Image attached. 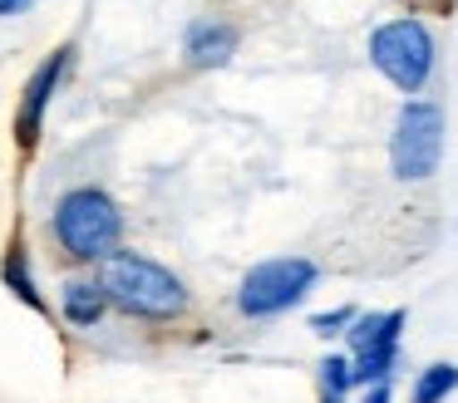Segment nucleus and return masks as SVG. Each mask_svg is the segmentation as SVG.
Instances as JSON below:
<instances>
[{"mask_svg": "<svg viewBox=\"0 0 458 403\" xmlns=\"http://www.w3.org/2000/svg\"><path fill=\"white\" fill-rule=\"evenodd\" d=\"M70 64H74V45H60L55 55H45L40 64H35L30 79H25L21 104H15V147H21V153H35V147H40L45 113H50V104H55V94H60L64 74H70Z\"/></svg>", "mask_w": 458, "mask_h": 403, "instance_id": "6", "label": "nucleus"}, {"mask_svg": "<svg viewBox=\"0 0 458 403\" xmlns=\"http://www.w3.org/2000/svg\"><path fill=\"white\" fill-rule=\"evenodd\" d=\"M109 295H104L99 275H64L60 281V320L74 324V330H94V324H104V315H109Z\"/></svg>", "mask_w": 458, "mask_h": 403, "instance_id": "8", "label": "nucleus"}, {"mask_svg": "<svg viewBox=\"0 0 458 403\" xmlns=\"http://www.w3.org/2000/svg\"><path fill=\"white\" fill-rule=\"evenodd\" d=\"M360 403H394V383H365Z\"/></svg>", "mask_w": 458, "mask_h": 403, "instance_id": "14", "label": "nucleus"}, {"mask_svg": "<svg viewBox=\"0 0 458 403\" xmlns=\"http://www.w3.org/2000/svg\"><path fill=\"white\" fill-rule=\"evenodd\" d=\"M242 35L232 20H192L188 35H182V59L192 69H222L232 55H237Z\"/></svg>", "mask_w": 458, "mask_h": 403, "instance_id": "7", "label": "nucleus"}, {"mask_svg": "<svg viewBox=\"0 0 458 403\" xmlns=\"http://www.w3.org/2000/svg\"><path fill=\"white\" fill-rule=\"evenodd\" d=\"M316 285H320V265L310 256H267L237 281L232 305H237L242 320H276V315L301 310V300Z\"/></svg>", "mask_w": 458, "mask_h": 403, "instance_id": "5", "label": "nucleus"}, {"mask_svg": "<svg viewBox=\"0 0 458 403\" xmlns=\"http://www.w3.org/2000/svg\"><path fill=\"white\" fill-rule=\"evenodd\" d=\"M109 305L133 324H182L192 310V290L178 271H168L163 261L143 251H114L104 265H94Z\"/></svg>", "mask_w": 458, "mask_h": 403, "instance_id": "1", "label": "nucleus"}, {"mask_svg": "<svg viewBox=\"0 0 458 403\" xmlns=\"http://www.w3.org/2000/svg\"><path fill=\"white\" fill-rule=\"evenodd\" d=\"M365 55H369V69H375L389 88H399L404 98H419L434 84L438 35L424 15H394V20H379V25L369 29Z\"/></svg>", "mask_w": 458, "mask_h": 403, "instance_id": "3", "label": "nucleus"}, {"mask_svg": "<svg viewBox=\"0 0 458 403\" xmlns=\"http://www.w3.org/2000/svg\"><path fill=\"white\" fill-rule=\"evenodd\" d=\"M360 320V305H335V310H316L310 315V334L326 344H345L350 324Z\"/></svg>", "mask_w": 458, "mask_h": 403, "instance_id": "13", "label": "nucleus"}, {"mask_svg": "<svg viewBox=\"0 0 458 403\" xmlns=\"http://www.w3.org/2000/svg\"><path fill=\"white\" fill-rule=\"evenodd\" d=\"M0 281H5V290H11L21 305H30L35 315H50V300H45V295H40V285H35L30 251H25V241H21V236H15V241L5 246V256H0Z\"/></svg>", "mask_w": 458, "mask_h": 403, "instance_id": "10", "label": "nucleus"}, {"mask_svg": "<svg viewBox=\"0 0 458 403\" xmlns=\"http://www.w3.org/2000/svg\"><path fill=\"white\" fill-rule=\"evenodd\" d=\"M444 143H448V118L444 104L428 94L404 98L394 113V128H389V177L394 182H428V177L444 167Z\"/></svg>", "mask_w": 458, "mask_h": 403, "instance_id": "4", "label": "nucleus"}, {"mask_svg": "<svg viewBox=\"0 0 458 403\" xmlns=\"http://www.w3.org/2000/svg\"><path fill=\"white\" fill-rule=\"evenodd\" d=\"M30 5H35V0H0V20H5V15H25Z\"/></svg>", "mask_w": 458, "mask_h": 403, "instance_id": "15", "label": "nucleus"}, {"mask_svg": "<svg viewBox=\"0 0 458 403\" xmlns=\"http://www.w3.org/2000/svg\"><path fill=\"white\" fill-rule=\"evenodd\" d=\"M316 403H350V399H340V393H320Z\"/></svg>", "mask_w": 458, "mask_h": 403, "instance_id": "17", "label": "nucleus"}, {"mask_svg": "<svg viewBox=\"0 0 458 403\" xmlns=\"http://www.w3.org/2000/svg\"><path fill=\"white\" fill-rule=\"evenodd\" d=\"M404 324H409V310H404V305H389V310H360V320L350 324V334H345V349H350V354L399 349V340H404Z\"/></svg>", "mask_w": 458, "mask_h": 403, "instance_id": "9", "label": "nucleus"}, {"mask_svg": "<svg viewBox=\"0 0 458 403\" xmlns=\"http://www.w3.org/2000/svg\"><path fill=\"white\" fill-rule=\"evenodd\" d=\"M316 389L320 393H340V399H350V393L360 389L355 383V359H350L345 344H335V349H326L316 359Z\"/></svg>", "mask_w": 458, "mask_h": 403, "instance_id": "12", "label": "nucleus"}, {"mask_svg": "<svg viewBox=\"0 0 458 403\" xmlns=\"http://www.w3.org/2000/svg\"><path fill=\"white\" fill-rule=\"evenodd\" d=\"M50 236L70 265H104L123 251V206L104 187H70L50 212Z\"/></svg>", "mask_w": 458, "mask_h": 403, "instance_id": "2", "label": "nucleus"}, {"mask_svg": "<svg viewBox=\"0 0 458 403\" xmlns=\"http://www.w3.org/2000/svg\"><path fill=\"white\" fill-rule=\"evenodd\" d=\"M458 393V364L454 359H434L414 374L409 383V403H448Z\"/></svg>", "mask_w": 458, "mask_h": 403, "instance_id": "11", "label": "nucleus"}, {"mask_svg": "<svg viewBox=\"0 0 458 403\" xmlns=\"http://www.w3.org/2000/svg\"><path fill=\"white\" fill-rule=\"evenodd\" d=\"M394 5H414L419 10V5H448V0H394Z\"/></svg>", "mask_w": 458, "mask_h": 403, "instance_id": "16", "label": "nucleus"}]
</instances>
